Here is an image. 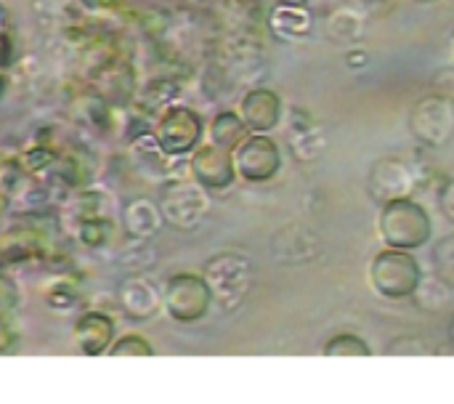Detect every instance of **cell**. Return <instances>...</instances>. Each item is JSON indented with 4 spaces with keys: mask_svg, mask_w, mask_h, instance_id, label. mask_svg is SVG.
Returning a JSON list of instances; mask_svg holds the SVG:
<instances>
[{
    "mask_svg": "<svg viewBox=\"0 0 454 404\" xmlns=\"http://www.w3.org/2000/svg\"><path fill=\"white\" fill-rule=\"evenodd\" d=\"M378 234L386 248L418 250L431 240L434 224H431L428 210L418 200H412V194H407V197H396L380 205Z\"/></svg>",
    "mask_w": 454,
    "mask_h": 404,
    "instance_id": "6da1fadb",
    "label": "cell"
},
{
    "mask_svg": "<svg viewBox=\"0 0 454 404\" xmlns=\"http://www.w3.org/2000/svg\"><path fill=\"white\" fill-rule=\"evenodd\" d=\"M423 280L420 261L410 250L383 248L370 264V288L386 301L412 298Z\"/></svg>",
    "mask_w": 454,
    "mask_h": 404,
    "instance_id": "7a4b0ae2",
    "label": "cell"
},
{
    "mask_svg": "<svg viewBox=\"0 0 454 404\" xmlns=\"http://www.w3.org/2000/svg\"><path fill=\"white\" fill-rule=\"evenodd\" d=\"M202 277L210 285L213 304H218L226 312H234L237 306H242V301L253 290V264L247 256L234 253V250L213 256L205 264Z\"/></svg>",
    "mask_w": 454,
    "mask_h": 404,
    "instance_id": "3957f363",
    "label": "cell"
},
{
    "mask_svg": "<svg viewBox=\"0 0 454 404\" xmlns=\"http://www.w3.org/2000/svg\"><path fill=\"white\" fill-rule=\"evenodd\" d=\"M157 205L168 226L189 232V229H197L202 218L207 216L210 197H207V189L197 178H168L160 186Z\"/></svg>",
    "mask_w": 454,
    "mask_h": 404,
    "instance_id": "277c9868",
    "label": "cell"
},
{
    "mask_svg": "<svg viewBox=\"0 0 454 404\" xmlns=\"http://www.w3.org/2000/svg\"><path fill=\"white\" fill-rule=\"evenodd\" d=\"M210 306H213V293L202 274L178 272L168 277L162 288V309L168 312L170 320L181 325H194L210 312Z\"/></svg>",
    "mask_w": 454,
    "mask_h": 404,
    "instance_id": "5b68a950",
    "label": "cell"
},
{
    "mask_svg": "<svg viewBox=\"0 0 454 404\" xmlns=\"http://www.w3.org/2000/svg\"><path fill=\"white\" fill-rule=\"evenodd\" d=\"M410 131L426 147H444L454 133L452 99L442 93H428L418 99L410 109Z\"/></svg>",
    "mask_w": 454,
    "mask_h": 404,
    "instance_id": "8992f818",
    "label": "cell"
},
{
    "mask_svg": "<svg viewBox=\"0 0 454 404\" xmlns=\"http://www.w3.org/2000/svg\"><path fill=\"white\" fill-rule=\"evenodd\" d=\"M154 139L170 157H184L200 147L202 117L189 107H168L154 123Z\"/></svg>",
    "mask_w": 454,
    "mask_h": 404,
    "instance_id": "52a82bcc",
    "label": "cell"
},
{
    "mask_svg": "<svg viewBox=\"0 0 454 404\" xmlns=\"http://www.w3.org/2000/svg\"><path fill=\"white\" fill-rule=\"evenodd\" d=\"M234 168L237 176L247 184H266L282 168V152L277 141L266 133H250L234 149Z\"/></svg>",
    "mask_w": 454,
    "mask_h": 404,
    "instance_id": "ba28073f",
    "label": "cell"
},
{
    "mask_svg": "<svg viewBox=\"0 0 454 404\" xmlns=\"http://www.w3.org/2000/svg\"><path fill=\"white\" fill-rule=\"evenodd\" d=\"M415 184H418V176L412 165L399 157H380L372 162L367 173V192L378 205L412 194Z\"/></svg>",
    "mask_w": 454,
    "mask_h": 404,
    "instance_id": "9c48e42d",
    "label": "cell"
},
{
    "mask_svg": "<svg viewBox=\"0 0 454 404\" xmlns=\"http://www.w3.org/2000/svg\"><path fill=\"white\" fill-rule=\"evenodd\" d=\"M189 170H192V178H197L205 189H226L237 178L234 152H229L213 141L202 144L194 149V154L189 160Z\"/></svg>",
    "mask_w": 454,
    "mask_h": 404,
    "instance_id": "30bf717a",
    "label": "cell"
},
{
    "mask_svg": "<svg viewBox=\"0 0 454 404\" xmlns=\"http://www.w3.org/2000/svg\"><path fill=\"white\" fill-rule=\"evenodd\" d=\"M287 147L295 160L311 162L319 160L327 149V131L311 117V112L301 107H290L287 115Z\"/></svg>",
    "mask_w": 454,
    "mask_h": 404,
    "instance_id": "8fae6325",
    "label": "cell"
},
{
    "mask_svg": "<svg viewBox=\"0 0 454 404\" xmlns=\"http://www.w3.org/2000/svg\"><path fill=\"white\" fill-rule=\"evenodd\" d=\"M274 258L285 266H303L314 261L322 253V237L303 224H293L282 232H277L271 242Z\"/></svg>",
    "mask_w": 454,
    "mask_h": 404,
    "instance_id": "7c38bea8",
    "label": "cell"
},
{
    "mask_svg": "<svg viewBox=\"0 0 454 404\" xmlns=\"http://www.w3.org/2000/svg\"><path fill=\"white\" fill-rule=\"evenodd\" d=\"M117 301L125 317L144 322V320H152L162 309V290L149 277L130 274L128 280H122L117 290Z\"/></svg>",
    "mask_w": 454,
    "mask_h": 404,
    "instance_id": "4fadbf2b",
    "label": "cell"
},
{
    "mask_svg": "<svg viewBox=\"0 0 454 404\" xmlns=\"http://www.w3.org/2000/svg\"><path fill=\"white\" fill-rule=\"evenodd\" d=\"M239 115L250 133H269L282 120V99L269 88H253L242 96Z\"/></svg>",
    "mask_w": 454,
    "mask_h": 404,
    "instance_id": "5bb4252c",
    "label": "cell"
},
{
    "mask_svg": "<svg viewBox=\"0 0 454 404\" xmlns=\"http://www.w3.org/2000/svg\"><path fill=\"white\" fill-rule=\"evenodd\" d=\"M74 341L82 354L98 357L114 344V322L104 312H85L74 325Z\"/></svg>",
    "mask_w": 454,
    "mask_h": 404,
    "instance_id": "9a60e30c",
    "label": "cell"
},
{
    "mask_svg": "<svg viewBox=\"0 0 454 404\" xmlns=\"http://www.w3.org/2000/svg\"><path fill=\"white\" fill-rule=\"evenodd\" d=\"M122 224L130 240H152L162 229L165 218L157 202L146 197H133L122 205Z\"/></svg>",
    "mask_w": 454,
    "mask_h": 404,
    "instance_id": "2e32d148",
    "label": "cell"
},
{
    "mask_svg": "<svg viewBox=\"0 0 454 404\" xmlns=\"http://www.w3.org/2000/svg\"><path fill=\"white\" fill-rule=\"evenodd\" d=\"M269 27L285 40H301L314 32V13L303 3H279L269 13Z\"/></svg>",
    "mask_w": 454,
    "mask_h": 404,
    "instance_id": "e0dca14e",
    "label": "cell"
},
{
    "mask_svg": "<svg viewBox=\"0 0 454 404\" xmlns=\"http://www.w3.org/2000/svg\"><path fill=\"white\" fill-rule=\"evenodd\" d=\"M136 91V77L130 64H125L122 59H106L98 67V93L109 101V104H125L130 101Z\"/></svg>",
    "mask_w": 454,
    "mask_h": 404,
    "instance_id": "ac0fdd59",
    "label": "cell"
},
{
    "mask_svg": "<svg viewBox=\"0 0 454 404\" xmlns=\"http://www.w3.org/2000/svg\"><path fill=\"white\" fill-rule=\"evenodd\" d=\"M325 35L343 45L359 43L367 35V19L362 11H356L351 5H338L325 19Z\"/></svg>",
    "mask_w": 454,
    "mask_h": 404,
    "instance_id": "d6986e66",
    "label": "cell"
},
{
    "mask_svg": "<svg viewBox=\"0 0 454 404\" xmlns=\"http://www.w3.org/2000/svg\"><path fill=\"white\" fill-rule=\"evenodd\" d=\"M250 136V128L245 125L242 115L239 112H231V109H223L213 117L210 123V141L234 152L245 139Z\"/></svg>",
    "mask_w": 454,
    "mask_h": 404,
    "instance_id": "ffe728a7",
    "label": "cell"
},
{
    "mask_svg": "<svg viewBox=\"0 0 454 404\" xmlns=\"http://www.w3.org/2000/svg\"><path fill=\"white\" fill-rule=\"evenodd\" d=\"M130 154L138 165H144L146 170H162L170 160V154H165V149L160 147V141L154 139V133H136L130 139Z\"/></svg>",
    "mask_w": 454,
    "mask_h": 404,
    "instance_id": "44dd1931",
    "label": "cell"
},
{
    "mask_svg": "<svg viewBox=\"0 0 454 404\" xmlns=\"http://www.w3.org/2000/svg\"><path fill=\"white\" fill-rule=\"evenodd\" d=\"M59 162H61V168H59L56 178L64 186H85L93 178L96 165H93V160L85 152H69V154L59 157Z\"/></svg>",
    "mask_w": 454,
    "mask_h": 404,
    "instance_id": "7402d4cb",
    "label": "cell"
},
{
    "mask_svg": "<svg viewBox=\"0 0 454 404\" xmlns=\"http://www.w3.org/2000/svg\"><path fill=\"white\" fill-rule=\"evenodd\" d=\"M412 298L420 304V309H426V312H439V309H444V306L450 304L452 288H450L442 277L431 274V277H423V280H420V285H418V290H415Z\"/></svg>",
    "mask_w": 454,
    "mask_h": 404,
    "instance_id": "603a6c76",
    "label": "cell"
},
{
    "mask_svg": "<svg viewBox=\"0 0 454 404\" xmlns=\"http://www.w3.org/2000/svg\"><path fill=\"white\" fill-rule=\"evenodd\" d=\"M112 234H114V224H112V218H109L106 213L82 218L80 226H77V240H80L85 248H90V250L109 245V242H112Z\"/></svg>",
    "mask_w": 454,
    "mask_h": 404,
    "instance_id": "cb8c5ba5",
    "label": "cell"
},
{
    "mask_svg": "<svg viewBox=\"0 0 454 404\" xmlns=\"http://www.w3.org/2000/svg\"><path fill=\"white\" fill-rule=\"evenodd\" d=\"M322 354L325 357H370L372 349L364 338H359L354 333H338L330 341H325Z\"/></svg>",
    "mask_w": 454,
    "mask_h": 404,
    "instance_id": "d4e9b609",
    "label": "cell"
},
{
    "mask_svg": "<svg viewBox=\"0 0 454 404\" xmlns=\"http://www.w3.org/2000/svg\"><path fill=\"white\" fill-rule=\"evenodd\" d=\"M431 261H434V274L442 277L454 290V234L436 242V248L431 250Z\"/></svg>",
    "mask_w": 454,
    "mask_h": 404,
    "instance_id": "484cf974",
    "label": "cell"
},
{
    "mask_svg": "<svg viewBox=\"0 0 454 404\" xmlns=\"http://www.w3.org/2000/svg\"><path fill=\"white\" fill-rule=\"evenodd\" d=\"M56 162H59V154L45 144H37V147L27 149L24 157H21V165H24L27 173H43V170L53 168Z\"/></svg>",
    "mask_w": 454,
    "mask_h": 404,
    "instance_id": "4316f807",
    "label": "cell"
},
{
    "mask_svg": "<svg viewBox=\"0 0 454 404\" xmlns=\"http://www.w3.org/2000/svg\"><path fill=\"white\" fill-rule=\"evenodd\" d=\"M109 354H112V357H152L154 349H152V344H149L144 336L130 333V336L114 341V344L109 346Z\"/></svg>",
    "mask_w": 454,
    "mask_h": 404,
    "instance_id": "83f0119b",
    "label": "cell"
},
{
    "mask_svg": "<svg viewBox=\"0 0 454 404\" xmlns=\"http://www.w3.org/2000/svg\"><path fill=\"white\" fill-rule=\"evenodd\" d=\"M77 298H80V293H77L69 282H56V285L48 288V293H45V301H48V306H53V309H72V306L77 304Z\"/></svg>",
    "mask_w": 454,
    "mask_h": 404,
    "instance_id": "f1b7e54d",
    "label": "cell"
},
{
    "mask_svg": "<svg viewBox=\"0 0 454 404\" xmlns=\"http://www.w3.org/2000/svg\"><path fill=\"white\" fill-rule=\"evenodd\" d=\"M428 352L431 346L418 336H399L388 346V354H428Z\"/></svg>",
    "mask_w": 454,
    "mask_h": 404,
    "instance_id": "f546056e",
    "label": "cell"
},
{
    "mask_svg": "<svg viewBox=\"0 0 454 404\" xmlns=\"http://www.w3.org/2000/svg\"><path fill=\"white\" fill-rule=\"evenodd\" d=\"M74 210H77L80 221H82V218H90V216H101V213H104L101 194L93 192V189H85V192L80 194V200L74 202Z\"/></svg>",
    "mask_w": 454,
    "mask_h": 404,
    "instance_id": "4dcf8cb0",
    "label": "cell"
},
{
    "mask_svg": "<svg viewBox=\"0 0 454 404\" xmlns=\"http://www.w3.org/2000/svg\"><path fill=\"white\" fill-rule=\"evenodd\" d=\"M16 304H19V293H16V288H13L8 280H3V277H0V317H3V314H8V312H13V309H16Z\"/></svg>",
    "mask_w": 454,
    "mask_h": 404,
    "instance_id": "1f68e13d",
    "label": "cell"
},
{
    "mask_svg": "<svg viewBox=\"0 0 454 404\" xmlns=\"http://www.w3.org/2000/svg\"><path fill=\"white\" fill-rule=\"evenodd\" d=\"M434 91L447 96V99H454V72L452 69H442L434 80Z\"/></svg>",
    "mask_w": 454,
    "mask_h": 404,
    "instance_id": "d6a6232c",
    "label": "cell"
},
{
    "mask_svg": "<svg viewBox=\"0 0 454 404\" xmlns=\"http://www.w3.org/2000/svg\"><path fill=\"white\" fill-rule=\"evenodd\" d=\"M439 208H442V213H444L450 221H454V178L444 184V189H442V194H439Z\"/></svg>",
    "mask_w": 454,
    "mask_h": 404,
    "instance_id": "836d02e7",
    "label": "cell"
},
{
    "mask_svg": "<svg viewBox=\"0 0 454 404\" xmlns=\"http://www.w3.org/2000/svg\"><path fill=\"white\" fill-rule=\"evenodd\" d=\"M90 11H114L120 0H82Z\"/></svg>",
    "mask_w": 454,
    "mask_h": 404,
    "instance_id": "e575fe53",
    "label": "cell"
},
{
    "mask_svg": "<svg viewBox=\"0 0 454 404\" xmlns=\"http://www.w3.org/2000/svg\"><path fill=\"white\" fill-rule=\"evenodd\" d=\"M8 59H11V43H8L5 32H0V67H5Z\"/></svg>",
    "mask_w": 454,
    "mask_h": 404,
    "instance_id": "d590c367",
    "label": "cell"
},
{
    "mask_svg": "<svg viewBox=\"0 0 454 404\" xmlns=\"http://www.w3.org/2000/svg\"><path fill=\"white\" fill-rule=\"evenodd\" d=\"M450 344H452V346H454V317H452V320H450Z\"/></svg>",
    "mask_w": 454,
    "mask_h": 404,
    "instance_id": "8d00e7d4",
    "label": "cell"
},
{
    "mask_svg": "<svg viewBox=\"0 0 454 404\" xmlns=\"http://www.w3.org/2000/svg\"><path fill=\"white\" fill-rule=\"evenodd\" d=\"M279 3H303V5H306L309 0H279Z\"/></svg>",
    "mask_w": 454,
    "mask_h": 404,
    "instance_id": "74e56055",
    "label": "cell"
},
{
    "mask_svg": "<svg viewBox=\"0 0 454 404\" xmlns=\"http://www.w3.org/2000/svg\"><path fill=\"white\" fill-rule=\"evenodd\" d=\"M418 3H431V0H418Z\"/></svg>",
    "mask_w": 454,
    "mask_h": 404,
    "instance_id": "f35d334b",
    "label": "cell"
}]
</instances>
